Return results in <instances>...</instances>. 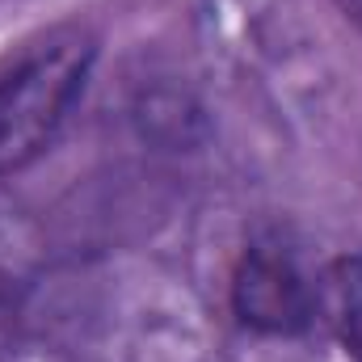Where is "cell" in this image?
Listing matches in <instances>:
<instances>
[{
	"instance_id": "6da1fadb",
	"label": "cell",
	"mask_w": 362,
	"mask_h": 362,
	"mask_svg": "<svg viewBox=\"0 0 362 362\" xmlns=\"http://www.w3.org/2000/svg\"><path fill=\"white\" fill-rule=\"evenodd\" d=\"M93 42L72 34L38 47L0 81V177L25 169L64 127L89 81Z\"/></svg>"
},
{
	"instance_id": "7a4b0ae2",
	"label": "cell",
	"mask_w": 362,
	"mask_h": 362,
	"mask_svg": "<svg viewBox=\"0 0 362 362\" xmlns=\"http://www.w3.org/2000/svg\"><path fill=\"white\" fill-rule=\"evenodd\" d=\"M236 316L270 337H295L316 316V286L299 270L295 253L278 240H257L232 278Z\"/></svg>"
},
{
	"instance_id": "3957f363",
	"label": "cell",
	"mask_w": 362,
	"mask_h": 362,
	"mask_svg": "<svg viewBox=\"0 0 362 362\" xmlns=\"http://www.w3.org/2000/svg\"><path fill=\"white\" fill-rule=\"evenodd\" d=\"M316 308L325 312L346 354L362 362V257H337L329 266L325 282L316 286Z\"/></svg>"
},
{
	"instance_id": "277c9868",
	"label": "cell",
	"mask_w": 362,
	"mask_h": 362,
	"mask_svg": "<svg viewBox=\"0 0 362 362\" xmlns=\"http://www.w3.org/2000/svg\"><path fill=\"white\" fill-rule=\"evenodd\" d=\"M346 8H350V17L362 25V0H346Z\"/></svg>"
}]
</instances>
